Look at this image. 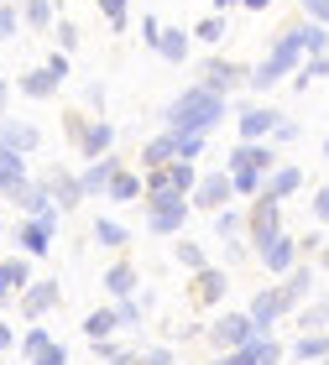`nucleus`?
<instances>
[{
  "label": "nucleus",
  "instance_id": "1",
  "mask_svg": "<svg viewBox=\"0 0 329 365\" xmlns=\"http://www.w3.org/2000/svg\"><path fill=\"white\" fill-rule=\"evenodd\" d=\"M225 110H230V99L188 84L168 110H162V130H173V136H209V130L225 120Z\"/></svg>",
  "mask_w": 329,
  "mask_h": 365
},
{
  "label": "nucleus",
  "instance_id": "2",
  "mask_svg": "<svg viewBox=\"0 0 329 365\" xmlns=\"http://www.w3.org/2000/svg\"><path fill=\"white\" fill-rule=\"evenodd\" d=\"M188 198L178 193V188H157V193H141V220L152 235H183V225H188Z\"/></svg>",
  "mask_w": 329,
  "mask_h": 365
},
{
  "label": "nucleus",
  "instance_id": "3",
  "mask_svg": "<svg viewBox=\"0 0 329 365\" xmlns=\"http://www.w3.org/2000/svg\"><path fill=\"white\" fill-rule=\"evenodd\" d=\"M277 235H283V204H272V198L256 193L251 198V214H246V240L261 251V245H272Z\"/></svg>",
  "mask_w": 329,
  "mask_h": 365
},
{
  "label": "nucleus",
  "instance_id": "4",
  "mask_svg": "<svg viewBox=\"0 0 329 365\" xmlns=\"http://www.w3.org/2000/svg\"><path fill=\"white\" fill-rule=\"evenodd\" d=\"M69 136L79 141L84 162H94V157H110V146H115V125H110V120H84V115H69Z\"/></svg>",
  "mask_w": 329,
  "mask_h": 365
},
{
  "label": "nucleus",
  "instance_id": "5",
  "mask_svg": "<svg viewBox=\"0 0 329 365\" xmlns=\"http://www.w3.org/2000/svg\"><path fill=\"white\" fill-rule=\"evenodd\" d=\"M204 339L225 355V350H241L246 339H256V329H251V319H246V313H220L215 324H204Z\"/></svg>",
  "mask_w": 329,
  "mask_h": 365
},
{
  "label": "nucleus",
  "instance_id": "6",
  "mask_svg": "<svg viewBox=\"0 0 329 365\" xmlns=\"http://www.w3.org/2000/svg\"><path fill=\"white\" fill-rule=\"evenodd\" d=\"M16 303H21V313L31 324H42L47 313H53L58 303H63V292H58V277H47V282H26L21 292H16Z\"/></svg>",
  "mask_w": 329,
  "mask_h": 365
},
{
  "label": "nucleus",
  "instance_id": "7",
  "mask_svg": "<svg viewBox=\"0 0 329 365\" xmlns=\"http://www.w3.org/2000/svg\"><path fill=\"white\" fill-rule=\"evenodd\" d=\"M261 173V178H267L272 168H277V152H272V141H241L236 146V152H230L225 157V173Z\"/></svg>",
  "mask_w": 329,
  "mask_h": 365
},
{
  "label": "nucleus",
  "instance_id": "8",
  "mask_svg": "<svg viewBox=\"0 0 329 365\" xmlns=\"http://www.w3.org/2000/svg\"><path fill=\"white\" fill-rule=\"evenodd\" d=\"M31 188V178H26V157H16L0 146V204H21Z\"/></svg>",
  "mask_w": 329,
  "mask_h": 365
},
{
  "label": "nucleus",
  "instance_id": "9",
  "mask_svg": "<svg viewBox=\"0 0 329 365\" xmlns=\"http://www.w3.org/2000/svg\"><path fill=\"white\" fill-rule=\"evenodd\" d=\"M246 84V68L241 63H230V58H209L204 63V78H199V89H209V94H220V99H230Z\"/></svg>",
  "mask_w": 329,
  "mask_h": 365
},
{
  "label": "nucleus",
  "instance_id": "10",
  "mask_svg": "<svg viewBox=\"0 0 329 365\" xmlns=\"http://www.w3.org/2000/svg\"><path fill=\"white\" fill-rule=\"evenodd\" d=\"M230 178L225 173H209V178H199L193 182V193H188V209H204V214H220V209H230Z\"/></svg>",
  "mask_w": 329,
  "mask_h": 365
},
{
  "label": "nucleus",
  "instance_id": "11",
  "mask_svg": "<svg viewBox=\"0 0 329 365\" xmlns=\"http://www.w3.org/2000/svg\"><path fill=\"white\" fill-rule=\"evenodd\" d=\"M314 282H319V272L308 267V261H298V267L283 277V287H277V297H283V313L303 308V303H308V292H314Z\"/></svg>",
  "mask_w": 329,
  "mask_h": 365
},
{
  "label": "nucleus",
  "instance_id": "12",
  "mask_svg": "<svg viewBox=\"0 0 329 365\" xmlns=\"http://www.w3.org/2000/svg\"><path fill=\"white\" fill-rule=\"evenodd\" d=\"M256 261L267 267V277H288L303 256H298V240H293V235H277L272 245H261V251H256Z\"/></svg>",
  "mask_w": 329,
  "mask_h": 365
},
{
  "label": "nucleus",
  "instance_id": "13",
  "mask_svg": "<svg viewBox=\"0 0 329 365\" xmlns=\"http://www.w3.org/2000/svg\"><path fill=\"white\" fill-rule=\"evenodd\" d=\"M298 188H303V168H293V162H277V168L261 178V198H272V204H288Z\"/></svg>",
  "mask_w": 329,
  "mask_h": 365
},
{
  "label": "nucleus",
  "instance_id": "14",
  "mask_svg": "<svg viewBox=\"0 0 329 365\" xmlns=\"http://www.w3.org/2000/svg\"><path fill=\"white\" fill-rule=\"evenodd\" d=\"M42 188H47V198L58 204V214H69V209L84 204V193H79V178H74L69 168H53V173L42 178Z\"/></svg>",
  "mask_w": 329,
  "mask_h": 365
},
{
  "label": "nucleus",
  "instance_id": "15",
  "mask_svg": "<svg viewBox=\"0 0 329 365\" xmlns=\"http://www.w3.org/2000/svg\"><path fill=\"white\" fill-rule=\"evenodd\" d=\"M246 319H251V329L261 339L272 334V324L283 319V297H277V287H261L256 297H251V308H246Z\"/></svg>",
  "mask_w": 329,
  "mask_h": 365
},
{
  "label": "nucleus",
  "instance_id": "16",
  "mask_svg": "<svg viewBox=\"0 0 329 365\" xmlns=\"http://www.w3.org/2000/svg\"><path fill=\"white\" fill-rule=\"evenodd\" d=\"M0 146L16 152V157H31L42 146V130L31 125V120H0Z\"/></svg>",
  "mask_w": 329,
  "mask_h": 365
},
{
  "label": "nucleus",
  "instance_id": "17",
  "mask_svg": "<svg viewBox=\"0 0 329 365\" xmlns=\"http://www.w3.org/2000/svg\"><path fill=\"white\" fill-rule=\"evenodd\" d=\"M225 292H230V277H225V267H215V261H209L204 272H193V303L215 308V303H225Z\"/></svg>",
  "mask_w": 329,
  "mask_h": 365
},
{
  "label": "nucleus",
  "instance_id": "18",
  "mask_svg": "<svg viewBox=\"0 0 329 365\" xmlns=\"http://www.w3.org/2000/svg\"><path fill=\"white\" fill-rule=\"evenodd\" d=\"M121 173V157H94L84 173H79V193L84 198H100L105 188H110V178Z\"/></svg>",
  "mask_w": 329,
  "mask_h": 365
},
{
  "label": "nucleus",
  "instance_id": "19",
  "mask_svg": "<svg viewBox=\"0 0 329 365\" xmlns=\"http://www.w3.org/2000/svg\"><path fill=\"white\" fill-rule=\"evenodd\" d=\"M293 73V63H283V58H261L256 63V68H246V89H256V94H267V89H277V84H283V78Z\"/></svg>",
  "mask_w": 329,
  "mask_h": 365
},
{
  "label": "nucleus",
  "instance_id": "20",
  "mask_svg": "<svg viewBox=\"0 0 329 365\" xmlns=\"http://www.w3.org/2000/svg\"><path fill=\"white\" fill-rule=\"evenodd\" d=\"M277 120H283V110H272V105H251V110H241V141H267Z\"/></svg>",
  "mask_w": 329,
  "mask_h": 365
},
{
  "label": "nucleus",
  "instance_id": "21",
  "mask_svg": "<svg viewBox=\"0 0 329 365\" xmlns=\"http://www.w3.org/2000/svg\"><path fill=\"white\" fill-rule=\"evenodd\" d=\"M100 287L115 297V303H121V297H136V292H141V272L131 267V261H115V267L100 277Z\"/></svg>",
  "mask_w": 329,
  "mask_h": 365
},
{
  "label": "nucleus",
  "instance_id": "22",
  "mask_svg": "<svg viewBox=\"0 0 329 365\" xmlns=\"http://www.w3.org/2000/svg\"><path fill=\"white\" fill-rule=\"evenodd\" d=\"M173 157H178V136H173V130H157V136L141 146V173H157V168H168Z\"/></svg>",
  "mask_w": 329,
  "mask_h": 365
},
{
  "label": "nucleus",
  "instance_id": "23",
  "mask_svg": "<svg viewBox=\"0 0 329 365\" xmlns=\"http://www.w3.org/2000/svg\"><path fill=\"white\" fill-rule=\"evenodd\" d=\"M16 245H21V256H47V251H53V230H42L37 220H26L21 230H16Z\"/></svg>",
  "mask_w": 329,
  "mask_h": 365
},
{
  "label": "nucleus",
  "instance_id": "24",
  "mask_svg": "<svg viewBox=\"0 0 329 365\" xmlns=\"http://www.w3.org/2000/svg\"><path fill=\"white\" fill-rule=\"evenodd\" d=\"M209 225H215V235L230 245V251H236V245H241V235H246V220H241L236 209H220V214H209Z\"/></svg>",
  "mask_w": 329,
  "mask_h": 365
},
{
  "label": "nucleus",
  "instance_id": "25",
  "mask_svg": "<svg viewBox=\"0 0 329 365\" xmlns=\"http://www.w3.org/2000/svg\"><path fill=\"white\" fill-rule=\"evenodd\" d=\"M26 282H31V261H26V256H11V261H0V287H6L11 297L21 292Z\"/></svg>",
  "mask_w": 329,
  "mask_h": 365
},
{
  "label": "nucleus",
  "instance_id": "26",
  "mask_svg": "<svg viewBox=\"0 0 329 365\" xmlns=\"http://www.w3.org/2000/svg\"><path fill=\"white\" fill-rule=\"evenodd\" d=\"M16 94H26V99H53L58 84H53V78H47L42 68H26L21 78H16Z\"/></svg>",
  "mask_w": 329,
  "mask_h": 365
},
{
  "label": "nucleus",
  "instance_id": "27",
  "mask_svg": "<svg viewBox=\"0 0 329 365\" xmlns=\"http://www.w3.org/2000/svg\"><path fill=\"white\" fill-rule=\"evenodd\" d=\"M115 329H121V324H115V308H94V313H84V339H89V344L110 339Z\"/></svg>",
  "mask_w": 329,
  "mask_h": 365
},
{
  "label": "nucleus",
  "instance_id": "28",
  "mask_svg": "<svg viewBox=\"0 0 329 365\" xmlns=\"http://www.w3.org/2000/svg\"><path fill=\"white\" fill-rule=\"evenodd\" d=\"M293 360H329V334H298L293 339Z\"/></svg>",
  "mask_w": 329,
  "mask_h": 365
},
{
  "label": "nucleus",
  "instance_id": "29",
  "mask_svg": "<svg viewBox=\"0 0 329 365\" xmlns=\"http://www.w3.org/2000/svg\"><path fill=\"white\" fill-rule=\"evenodd\" d=\"M126 240H131V230H126V225H115V220H94V245H105V251H126Z\"/></svg>",
  "mask_w": 329,
  "mask_h": 365
},
{
  "label": "nucleus",
  "instance_id": "30",
  "mask_svg": "<svg viewBox=\"0 0 329 365\" xmlns=\"http://www.w3.org/2000/svg\"><path fill=\"white\" fill-rule=\"evenodd\" d=\"M105 198H115V204H131V198H141V178L121 168V173L110 178V188H105Z\"/></svg>",
  "mask_w": 329,
  "mask_h": 365
},
{
  "label": "nucleus",
  "instance_id": "31",
  "mask_svg": "<svg viewBox=\"0 0 329 365\" xmlns=\"http://www.w3.org/2000/svg\"><path fill=\"white\" fill-rule=\"evenodd\" d=\"M319 78H329V53L324 58H303L298 68H293V89H308V84H319Z\"/></svg>",
  "mask_w": 329,
  "mask_h": 365
},
{
  "label": "nucleus",
  "instance_id": "32",
  "mask_svg": "<svg viewBox=\"0 0 329 365\" xmlns=\"http://www.w3.org/2000/svg\"><path fill=\"white\" fill-rule=\"evenodd\" d=\"M162 178H168L173 188H178V193L188 198V193H193V182H199V168H193V162H178V157H173L168 168H162Z\"/></svg>",
  "mask_w": 329,
  "mask_h": 365
},
{
  "label": "nucleus",
  "instance_id": "33",
  "mask_svg": "<svg viewBox=\"0 0 329 365\" xmlns=\"http://www.w3.org/2000/svg\"><path fill=\"white\" fill-rule=\"evenodd\" d=\"M298 329H303V334H324V329H329V297L298 308Z\"/></svg>",
  "mask_w": 329,
  "mask_h": 365
},
{
  "label": "nucleus",
  "instance_id": "34",
  "mask_svg": "<svg viewBox=\"0 0 329 365\" xmlns=\"http://www.w3.org/2000/svg\"><path fill=\"white\" fill-rule=\"evenodd\" d=\"M21 21L31 31H53V0H21Z\"/></svg>",
  "mask_w": 329,
  "mask_h": 365
},
{
  "label": "nucleus",
  "instance_id": "35",
  "mask_svg": "<svg viewBox=\"0 0 329 365\" xmlns=\"http://www.w3.org/2000/svg\"><path fill=\"white\" fill-rule=\"evenodd\" d=\"M173 256H178V267H183V272H204L209 267V251H204V245H193V240H183V235H178Z\"/></svg>",
  "mask_w": 329,
  "mask_h": 365
},
{
  "label": "nucleus",
  "instance_id": "36",
  "mask_svg": "<svg viewBox=\"0 0 329 365\" xmlns=\"http://www.w3.org/2000/svg\"><path fill=\"white\" fill-rule=\"evenodd\" d=\"M47 344H53V329H42V324H31L26 334H16V350H21V360H31V355H42Z\"/></svg>",
  "mask_w": 329,
  "mask_h": 365
},
{
  "label": "nucleus",
  "instance_id": "37",
  "mask_svg": "<svg viewBox=\"0 0 329 365\" xmlns=\"http://www.w3.org/2000/svg\"><path fill=\"white\" fill-rule=\"evenodd\" d=\"M157 53L168 58V63H183V58H188V37H183L178 26H173V31L162 26V37H157Z\"/></svg>",
  "mask_w": 329,
  "mask_h": 365
},
{
  "label": "nucleus",
  "instance_id": "38",
  "mask_svg": "<svg viewBox=\"0 0 329 365\" xmlns=\"http://www.w3.org/2000/svg\"><path fill=\"white\" fill-rule=\"evenodd\" d=\"M225 178H230V193H241V198H256L261 193V173H246L241 168V173H225Z\"/></svg>",
  "mask_w": 329,
  "mask_h": 365
},
{
  "label": "nucleus",
  "instance_id": "39",
  "mask_svg": "<svg viewBox=\"0 0 329 365\" xmlns=\"http://www.w3.org/2000/svg\"><path fill=\"white\" fill-rule=\"evenodd\" d=\"M193 37H199V42H209V47H215V42H225V37H230V31H225V16H204V21L193 26Z\"/></svg>",
  "mask_w": 329,
  "mask_h": 365
},
{
  "label": "nucleus",
  "instance_id": "40",
  "mask_svg": "<svg viewBox=\"0 0 329 365\" xmlns=\"http://www.w3.org/2000/svg\"><path fill=\"white\" fill-rule=\"evenodd\" d=\"M16 26H21V11H16V0H0V42H16Z\"/></svg>",
  "mask_w": 329,
  "mask_h": 365
},
{
  "label": "nucleus",
  "instance_id": "41",
  "mask_svg": "<svg viewBox=\"0 0 329 365\" xmlns=\"http://www.w3.org/2000/svg\"><path fill=\"white\" fill-rule=\"evenodd\" d=\"M141 308H146V303H136V297H121V303H115V324H121V329H136V324H141Z\"/></svg>",
  "mask_w": 329,
  "mask_h": 365
},
{
  "label": "nucleus",
  "instance_id": "42",
  "mask_svg": "<svg viewBox=\"0 0 329 365\" xmlns=\"http://www.w3.org/2000/svg\"><path fill=\"white\" fill-rule=\"evenodd\" d=\"M94 6L105 11V21H110V31H126V0H94Z\"/></svg>",
  "mask_w": 329,
  "mask_h": 365
},
{
  "label": "nucleus",
  "instance_id": "43",
  "mask_svg": "<svg viewBox=\"0 0 329 365\" xmlns=\"http://www.w3.org/2000/svg\"><path fill=\"white\" fill-rule=\"evenodd\" d=\"M298 11H303V21L329 26V0H298Z\"/></svg>",
  "mask_w": 329,
  "mask_h": 365
},
{
  "label": "nucleus",
  "instance_id": "44",
  "mask_svg": "<svg viewBox=\"0 0 329 365\" xmlns=\"http://www.w3.org/2000/svg\"><path fill=\"white\" fill-rule=\"evenodd\" d=\"M74 47H79V26L69 16H58V53H74Z\"/></svg>",
  "mask_w": 329,
  "mask_h": 365
},
{
  "label": "nucleus",
  "instance_id": "45",
  "mask_svg": "<svg viewBox=\"0 0 329 365\" xmlns=\"http://www.w3.org/2000/svg\"><path fill=\"white\" fill-rule=\"evenodd\" d=\"M31 365H69V344H58V339H53L42 355H31Z\"/></svg>",
  "mask_w": 329,
  "mask_h": 365
},
{
  "label": "nucleus",
  "instance_id": "46",
  "mask_svg": "<svg viewBox=\"0 0 329 365\" xmlns=\"http://www.w3.org/2000/svg\"><path fill=\"white\" fill-rule=\"evenodd\" d=\"M42 73L53 78V84H63V78H69V53H53V58L42 63Z\"/></svg>",
  "mask_w": 329,
  "mask_h": 365
},
{
  "label": "nucleus",
  "instance_id": "47",
  "mask_svg": "<svg viewBox=\"0 0 329 365\" xmlns=\"http://www.w3.org/2000/svg\"><path fill=\"white\" fill-rule=\"evenodd\" d=\"M204 152V136H178V162H199Z\"/></svg>",
  "mask_w": 329,
  "mask_h": 365
},
{
  "label": "nucleus",
  "instance_id": "48",
  "mask_svg": "<svg viewBox=\"0 0 329 365\" xmlns=\"http://www.w3.org/2000/svg\"><path fill=\"white\" fill-rule=\"evenodd\" d=\"M136 365H173V350H168V344H152V350L136 355Z\"/></svg>",
  "mask_w": 329,
  "mask_h": 365
},
{
  "label": "nucleus",
  "instance_id": "49",
  "mask_svg": "<svg viewBox=\"0 0 329 365\" xmlns=\"http://www.w3.org/2000/svg\"><path fill=\"white\" fill-rule=\"evenodd\" d=\"M157 37H162V21L157 16H141V42L152 47V53H157Z\"/></svg>",
  "mask_w": 329,
  "mask_h": 365
},
{
  "label": "nucleus",
  "instance_id": "50",
  "mask_svg": "<svg viewBox=\"0 0 329 365\" xmlns=\"http://www.w3.org/2000/svg\"><path fill=\"white\" fill-rule=\"evenodd\" d=\"M267 141H298V120H288V115H283V120L272 125V136H267Z\"/></svg>",
  "mask_w": 329,
  "mask_h": 365
},
{
  "label": "nucleus",
  "instance_id": "51",
  "mask_svg": "<svg viewBox=\"0 0 329 365\" xmlns=\"http://www.w3.org/2000/svg\"><path fill=\"white\" fill-rule=\"evenodd\" d=\"M314 220L329 225V182H324V188H314Z\"/></svg>",
  "mask_w": 329,
  "mask_h": 365
},
{
  "label": "nucleus",
  "instance_id": "52",
  "mask_svg": "<svg viewBox=\"0 0 329 365\" xmlns=\"http://www.w3.org/2000/svg\"><path fill=\"white\" fill-rule=\"evenodd\" d=\"M11 350H16V329L0 319V355H11Z\"/></svg>",
  "mask_w": 329,
  "mask_h": 365
},
{
  "label": "nucleus",
  "instance_id": "53",
  "mask_svg": "<svg viewBox=\"0 0 329 365\" xmlns=\"http://www.w3.org/2000/svg\"><path fill=\"white\" fill-rule=\"evenodd\" d=\"M84 99H89L94 110H105V84H84Z\"/></svg>",
  "mask_w": 329,
  "mask_h": 365
},
{
  "label": "nucleus",
  "instance_id": "54",
  "mask_svg": "<svg viewBox=\"0 0 329 365\" xmlns=\"http://www.w3.org/2000/svg\"><path fill=\"white\" fill-rule=\"evenodd\" d=\"M319 245H324V235H303V240H298V256H314Z\"/></svg>",
  "mask_w": 329,
  "mask_h": 365
},
{
  "label": "nucleus",
  "instance_id": "55",
  "mask_svg": "<svg viewBox=\"0 0 329 365\" xmlns=\"http://www.w3.org/2000/svg\"><path fill=\"white\" fill-rule=\"evenodd\" d=\"M6 105H11V78H0V120H6Z\"/></svg>",
  "mask_w": 329,
  "mask_h": 365
},
{
  "label": "nucleus",
  "instance_id": "56",
  "mask_svg": "<svg viewBox=\"0 0 329 365\" xmlns=\"http://www.w3.org/2000/svg\"><path fill=\"white\" fill-rule=\"evenodd\" d=\"M241 6V0H215V11H209V16H225V11H236Z\"/></svg>",
  "mask_w": 329,
  "mask_h": 365
},
{
  "label": "nucleus",
  "instance_id": "57",
  "mask_svg": "<svg viewBox=\"0 0 329 365\" xmlns=\"http://www.w3.org/2000/svg\"><path fill=\"white\" fill-rule=\"evenodd\" d=\"M241 6H246V11H267L272 0H241Z\"/></svg>",
  "mask_w": 329,
  "mask_h": 365
},
{
  "label": "nucleus",
  "instance_id": "58",
  "mask_svg": "<svg viewBox=\"0 0 329 365\" xmlns=\"http://www.w3.org/2000/svg\"><path fill=\"white\" fill-rule=\"evenodd\" d=\"M314 261H319V267H329V245H319V251H314Z\"/></svg>",
  "mask_w": 329,
  "mask_h": 365
},
{
  "label": "nucleus",
  "instance_id": "59",
  "mask_svg": "<svg viewBox=\"0 0 329 365\" xmlns=\"http://www.w3.org/2000/svg\"><path fill=\"white\" fill-rule=\"evenodd\" d=\"M6 303H11V292H6V287H0V308H6Z\"/></svg>",
  "mask_w": 329,
  "mask_h": 365
},
{
  "label": "nucleus",
  "instance_id": "60",
  "mask_svg": "<svg viewBox=\"0 0 329 365\" xmlns=\"http://www.w3.org/2000/svg\"><path fill=\"white\" fill-rule=\"evenodd\" d=\"M324 162H329V136H324Z\"/></svg>",
  "mask_w": 329,
  "mask_h": 365
},
{
  "label": "nucleus",
  "instance_id": "61",
  "mask_svg": "<svg viewBox=\"0 0 329 365\" xmlns=\"http://www.w3.org/2000/svg\"><path fill=\"white\" fill-rule=\"evenodd\" d=\"M0 235H6V220H0Z\"/></svg>",
  "mask_w": 329,
  "mask_h": 365
}]
</instances>
